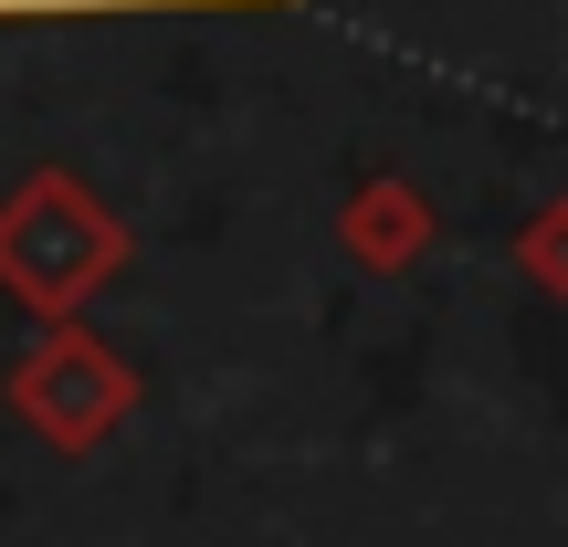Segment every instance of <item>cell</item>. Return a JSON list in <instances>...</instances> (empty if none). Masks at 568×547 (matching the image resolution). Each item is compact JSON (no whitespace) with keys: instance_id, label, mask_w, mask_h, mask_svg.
<instances>
[{"instance_id":"6da1fadb","label":"cell","mask_w":568,"mask_h":547,"mask_svg":"<svg viewBox=\"0 0 568 547\" xmlns=\"http://www.w3.org/2000/svg\"><path fill=\"white\" fill-rule=\"evenodd\" d=\"M42 11L74 21V11H126V0H0V21H42Z\"/></svg>"}]
</instances>
